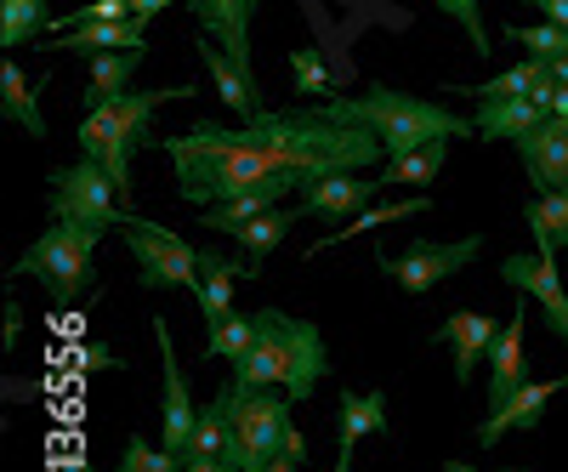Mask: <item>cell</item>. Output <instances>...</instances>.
Wrapping results in <instances>:
<instances>
[{"label":"cell","instance_id":"6da1fadb","mask_svg":"<svg viewBox=\"0 0 568 472\" xmlns=\"http://www.w3.org/2000/svg\"><path fill=\"white\" fill-rule=\"evenodd\" d=\"M171 154H273L302 171H369L387 165V149L369 125L336 120L329 109H291V114H256L245 125L194 120V131L165 137Z\"/></svg>","mask_w":568,"mask_h":472},{"label":"cell","instance_id":"7a4b0ae2","mask_svg":"<svg viewBox=\"0 0 568 472\" xmlns=\"http://www.w3.org/2000/svg\"><path fill=\"white\" fill-rule=\"evenodd\" d=\"M336 120H353V125H369L375 137H382L387 160L398 154H415L426 143H455V137H478V125H471L466 114L433 103V98H415V91H393V86H364L353 91V98H329L324 103Z\"/></svg>","mask_w":568,"mask_h":472},{"label":"cell","instance_id":"3957f363","mask_svg":"<svg viewBox=\"0 0 568 472\" xmlns=\"http://www.w3.org/2000/svg\"><path fill=\"white\" fill-rule=\"evenodd\" d=\"M262 330H256V348L245 359H233V388H284L291 393V404H307L324 382V337H318V324L307 319H291V313H278V308H256Z\"/></svg>","mask_w":568,"mask_h":472},{"label":"cell","instance_id":"277c9868","mask_svg":"<svg viewBox=\"0 0 568 472\" xmlns=\"http://www.w3.org/2000/svg\"><path fill=\"white\" fill-rule=\"evenodd\" d=\"M176 98H194L187 86H160V91H125V98H103V103H91L80 131H74V143L85 160H98L114 188H120V200H131V160L136 149L149 143V120L160 103H176Z\"/></svg>","mask_w":568,"mask_h":472},{"label":"cell","instance_id":"5b68a950","mask_svg":"<svg viewBox=\"0 0 568 472\" xmlns=\"http://www.w3.org/2000/svg\"><path fill=\"white\" fill-rule=\"evenodd\" d=\"M98 240H103L98 228L52 222V228H45L40 240L12 262V273L34 279L52 308H74L80 297H91V251H98Z\"/></svg>","mask_w":568,"mask_h":472},{"label":"cell","instance_id":"8992f818","mask_svg":"<svg viewBox=\"0 0 568 472\" xmlns=\"http://www.w3.org/2000/svg\"><path fill=\"white\" fill-rule=\"evenodd\" d=\"M216 399L227 410V450L222 455L240 466V472H267V461L284 444V428H291V393H284V388L245 393V388L227 382Z\"/></svg>","mask_w":568,"mask_h":472},{"label":"cell","instance_id":"52a82bcc","mask_svg":"<svg viewBox=\"0 0 568 472\" xmlns=\"http://www.w3.org/2000/svg\"><path fill=\"white\" fill-rule=\"evenodd\" d=\"M176 160V194L182 205H222V200H240L251 188L284 177V171H302L291 160H273V154H171Z\"/></svg>","mask_w":568,"mask_h":472},{"label":"cell","instance_id":"ba28073f","mask_svg":"<svg viewBox=\"0 0 568 472\" xmlns=\"http://www.w3.org/2000/svg\"><path fill=\"white\" fill-rule=\"evenodd\" d=\"M120 240L131 245V257H136V285L142 291H194L200 297V251L205 245H187L182 233H171V228H160V222H149V217H131L125 211V222H120Z\"/></svg>","mask_w":568,"mask_h":472},{"label":"cell","instance_id":"9c48e42d","mask_svg":"<svg viewBox=\"0 0 568 472\" xmlns=\"http://www.w3.org/2000/svg\"><path fill=\"white\" fill-rule=\"evenodd\" d=\"M45 182H52V188H45V211H52V222H80V228H98V233L125 222V200H120L114 177L98 160L80 154L74 165L52 171Z\"/></svg>","mask_w":568,"mask_h":472},{"label":"cell","instance_id":"30bf717a","mask_svg":"<svg viewBox=\"0 0 568 472\" xmlns=\"http://www.w3.org/2000/svg\"><path fill=\"white\" fill-rule=\"evenodd\" d=\"M478 251H484V233L455 240V245H409V251H398V257H382L375 268H382L404 297H426V291H438L449 273H460Z\"/></svg>","mask_w":568,"mask_h":472},{"label":"cell","instance_id":"8fae6325","mask_svg":"<svg viewBox=\"0 0 568 472\" xmlns=\"http://www.w3.org/2000/svg\"><path fill=\"white\" fill-rule=\"evenodd\" d=\"M154 342H160V364H165V410H160V444L176 455V461H194V399H187V382H182V364H176V342H171V324L154 319Z\"/></svg>","mask_w":568,"mask_h":472},{"label":"cell","instance_id":"7c38bea8","mask_svg":"<svg viewBox=\"0 0 568 472\" xmlns=\"http://www.w3.org/2000/svg\"><path fill=\"white\" fill-rule=\"evenodd\" d=\"M375 194H387L382 177L364 171H313L296 194V217H358L364 205H375Z\"/></svg>","mask_w":568,"mask_h":472},{"label":"cell","instance_id":"4fadbf2b","mask_svg":"<svg viewBox=\"0 0 568 472\" xmlns=\"http://www.w3.org/2000/svg\"><path fill=\"white\" fill-rule=\"evenodd\" d=\"M500 279H506L511 291H524V297L540 302L546 324L557 330V342L568 348V291H562V279H557V257H546V251H511L500 262Z\"/></svg>","mask_w":568,"mask_h":472},{"label":"cell","instance_id":"5bb4252c","mask_svg":"<svg viewBox=\"0 0 568 472\" xmlns=\"http://www.w3.org/2000/svg\"><path fill=\"white\" fill-rule=\"evenodd\" d=\"M517 160H524L535 194H557V188H568V120L551 114L529 137H517Z\"/></svg>","mask_w":568,"mask_h":472},{"label":"cell","instance_id":"9a60e30c","mask_svg":"<svg viewBox=\"0 0 568 472\" xmlns=\"http://www.w3.org/2000/svg\"><path fill=\"white\" fill-rule=\"evenodd\" d=\"M149 46V18H109V23H74V29H58L45 52H69V58H103V52H136Z\"/></svg>","mask_w":568,"mask_h":472},{"label":"cell","instance_id":"2e32d148","mask_svg":"<svg viewBox=\"0 0 568 472\" xmlns=\"http://www.w3.org/2000/svg\"><path fill=\"white\" fill-rule=\"evenodd\" d=\"M562 388H568V375H551V382H524V388H517V393L484 421V428H478V444L489 450V444H500L506 433H535L540 415H546V404H551Z\"/></svg>","mask_w":568,"mask_h":472},{"label":"cell","instance_id":"e0dca14e","mask_svg":"<svg viewBox=\"0 0 568 472\" xmlns=\"http://www.w3.org/2000/svg\"><path fill=\"white\" fill-rule=\"evenodd\" d=\"M495 337H500V319H489V313H449V319L433 330V342H444V348L455 353V388L471 382V370L489 359Z\"/></svg>","mask_w":568,"mask_h":472},{"label":"cell","instance_id":"ac0fdd59","mask_svg":"<svg viewBox=\"0 0 568 472\" xmlns=\"http://www.w3.org/2000/svg\"><path fill=\"white\" fill-rule=\"evenodd\" d=\"M524 330H529V313H524V308H511V319L500 324V337H495V348H489V410H500L517 388L529 382Z\"/></svg>","mask_w":568,"mask_h":472},{"label":"cell","instance_id":"d6986e66","mask_svg":"<svg viewBox=\"0 0 568 472\" xmlns=\"http://www.w3.org/2000/svg\"><path fill=\"white\" fill-rule=\"evenodd\" d=\"M200 18L205 34H216L227 46V58L251 74V18H256V0H187ZM256 80V74H251Z\"/></svg>","mask_w":568,"mask_h":472},{"label":"cell","instance_id":"ffe728a7","mask_svg":"<svg viewBox=\"0 0 568 472\" xmlns=\"http://www.w3.org/2000/svg\"><path fill=\"white\" fill-rule=\"evenodd\" d=\"M194 52H200V63L211 69V80H216V98H222L233 114H240V120L267 114V109H262V98H256V80H251L240 63L227 58V46H222L216 34H200V40H194Z\"/></svg>","mask_w":568,"mask_h":472},{"label":"cell","instance_id":"44dd1931","mask_svg":"<svg viewBox=\"0 0 568 472\" xmlns=\"http://www.w3.org/2000/svg\"><path fill=\"white\" fill-rule=\"evenodd\" d=\"M387 439L393 421H387V393H353L342 388L336 393V455H353L358 439Z\"/></svg>","mask_w":568,"mask_h":472},{"label":"cell","instance_id":"7402d4cb","mask_svg":"<svg viewBox=\"0 0 568 472\" xmlns=\"http://www.w3.org/2000/svg\"><path fill=\"white\" fill-rule=\"evenodd\" d=\"M200 313H205V324H216V319H227L233 313V291H240V279H256V268L245 262H233V257H222V251H200Z\"/></svg>","mask_w":568,"mask_h":472},{"label":"cell","instance_id":"603a6c76","mask_svg":"<svg viewBox=\"0 0 568 472\" xmlns=\"http://www.w3.org/2000/svg\"><path fill=\"white\" fill-rule=\"evenodd\" d=\"M551 109H540L535 98H506V103H478V114H471V125H478L484 143H500V137H529L535 125H546Z\"/></svg>","mask_w":568,"mask_h":472},{"label":"cell","instance_id":"cb8c5ba5","mask_svg":"<svg viewBox=\"0 0 568 472\" xmlns=\"http://www.w3.org/2000/svg\"><path fill=\"white\" fill-rule=\"evenodd\" d=\"M0 114H7L12 125H23L29 137H45V114H40V86L12 63V52H7V63H0Z\"/></svg>","mask_w":568,"mask_h":472},{"label":"cell","instance_id":"d4e9b609","mask_svg":"<svg viewBox=\"0 0 568 472\" xmlns=\"http://www.w3.org/2000/svg\"><path fill=\"white\" fill-rule=\"evenodd\" d=\"M142 58H149V46H136V52H103V58H85L91 69V86H85V109L103 103V98H125L131 74L142 69Z\"/></svg>","mask_w":568,"mask_h":472},{"label":"cell","instance_id":"484cf974","mask_svg":"<svg viewBox=\"0 0 568 472\" xmlns=\"http://www.w3.org/2000/svg\"><path fill=\"white\" fill-rule=\"evenodd\" d=\"M420 211H433V200L426 194H409V200H387V205H364L358 217H347V228H336L329 240H318L307 257H324L329 245H347V240H358V233H369V228H382V222H398V217H420Z\"/></svg>","mask_w":568,"mask_h":472},{"label":"cell","instance_id":"4316f807","mask_svg":"<svg viewBox=\"0 0 568 472\" xmlns=\"http://www.w3.org/2000/svg\"><path fill=\"white\" fill-rule=\"evenodd\" d=\"M524 222H529L535 245H540L546 257L568 251V188H557V194H535V200L524 205Z\"/></svg>","mask_w":568,"mask_h":472},{"label":"cell","instance_id":"83f0119b","mask_svg":"<svg viewBox=\"0 0 568 472\" xmlns=\"http://www.w3.org/2000/svg\"><path fill=\"white\" fill-rule=\"evenodd\" d=\"M546 80H551V63L546 58H524L517 69H506V74H495L484 86H460V91H471L478 103H506V98H535Z\"/></svg>","mask_w":568,"mask_h":472},{"label":"cell","instance_id":"f1b7e54d","mask_svg":"<svg viewBox=\"0 0 568 472\" xmlns=\"http://www.w3.org/2000/svg\"><path fill=\"white\" fill-rule=\"evenodd\" d=\"M302 217L296 211H262L256 222H245L240 233H233V240H240V251H245V262L256 268V279H262V262H267V251L273 245H284V233H291Z\"/></svg>","mask_w":568,"mask_h":472},{"label":"cell","instance_id":"f546056e","mask_svg":"<svg viewBox=\"0 0 568 472\" xmlns=\"http://www.w3.org/2000/svg\"><path fill=\"white\" fill-rule=\"evenodd\" d=\"M444 154H449V143H426V149H415V154L387 160L375 177H382V188H415V194H420V188L444 171Z\"/></svg>","mask_w":568,"mask_h":472},{"label":"cell","instance_id":"4dcf8cb0","mask_svg":"<svg viewBox=\"0 0 568 472\" xmlns=\"http://www.w3.org/2000/svg\"><path fill=\"white\" fill-rule=\"evenodd\" d=\"M45 23H52V0H0V46H29Z\"/></svg>","mask_w":568,"mask_h":472},{"label":"cell","instance_id":"1f68e13d","mask_svg":"<svg viewBox=\"0 0 568 472\" xmlns=\"http://www.w3.org/2000/svg\"><path fill=\"white\" fill-rule=\"evenodd\" d=\"M256 330L262 319L256 313H227L211 324V337H205V359H245L256 348Z\"/></svg>","mask_w":568,"mask_h":472},{"label":"cell","instance_id":"d6a6232c","mask_svg":"<svg viewBox=\"0 0 568 472\" xmlns=\"http://www.w3.org/2000/svg\"><path fill=\"white\" fill-rule=\"evenodd\" d=\"M511 34V46H529V58H568V29H557V23H517V29H506Z\"/></svg>","mask_w":568,"mask_h":472},{"label":"cell","instance_id":"836d02e7","mask_svg":"<svg viewBox=\"0 0 568 472\" xmlns=\"http://www.w3.org/2000/svg\"><path fill=\"white\" fill-rule=\"evenodd\" d=\"M114 472H182V461H176L165 444L154 450L142 433H131V439H125V455H120V466H114Z\"/></svg>","mask_w":568,"mask_h":472},{"label":"cell","instance_id":"e575fe53","mask_svg":"<svg viewBox=\"0 0 568 472\" xmlns=\"http://www.w3.org/2000/svg\"><path fill=\"white\" fill-rule=\"evenodd\" d=\"M438 12H449V18L466 29L471 58H489V52H495V46H489V29H484V0H438Z\"/></svg>","mask_w":568,"mask_h":472},{"label":"cell","instance_id":"d590c367","mask_svg":"<svg viewBox=\"0 0 568 472\" xmlns=\"http://www.w3.org/2000/svg\"><path fill=\"white\" fill-rule=\"evenodd\" d=\"M291 74H296V91H307V98H329V63L313 52V46H291Z\"/></svg>","mask_w":568,"mask_h":472},{"label":"cell","instance_id":"8d00e7d4","mask_svg":"<svg viewBox=\"0 0 568 472\" xmlns=\"http://www.w3.org/2000/svg\"><path fill=\"white\" fill-rule=\"evenodd\" d=\"M222 450H227V410L222 399H211L194 421V455H222Z\"/></svg>","mask_w":568,"mask_h":472},{"label":"cell","instance_id":"74e56055","mask_svg":"<svg viewBox=\"0 0 568 472\" xmlns=\"http://www.w3.org/2000/svg\"><path fill=\"white\" fill-rule=\"evenodd\" d=\"M23 337V308H18V297H7V324H0V348L12 353V342Z\"/></svg>","mask_w":568,"mask_h":472},{"label":"cell","instance_id":"f35d334b","mask_svg":"<svg viewBox=\"0 0 568 472\" xmlns=\"http://www.w3.org/2000/svg\"><path fill=\"white\" fill-rule=\"evenodd\" d=\"M278 455H284V461H296V466H307V439H302V428H296V421L284 428V444H278Z\"/></svg>","mask_w":568,"mask_h":472},{"label":"cell","instance_id":"ab89813d","mask_svg":"<svg viewBox=\"0 0 568 472\" xmlns=\"http://www.w3.org/2000/svg\"><path fill=\"white\" fill-rule=\"evenodd\" d=\"M182 472H240L227 455H194V461H182Z\"/></svg>","mask_w":568,"mask_h":472},{"label":"cell","instance_id":"60d3db41","mask_svg":"<svg viewBox=\"0 0 568 472\" xmlns=\"http://www.w3.org/2000/svg\"><path fill=\"white\" fill-rule=\"evenodd\" d=\"M540 18L557 23V29H568V0H540Z\"/></svg>","mask_w":568,"mask_h":472},{"label":"cell","instance_id":"b9f144b4","mask_svg":"<svg viewBox=\"0 0 568 472\" xmlns=\"http://www.w3.org/2000/svg\"><path fill=\"white\" fill-rule=\"evenodd\" d=\"M267 472H296V461H284V455H273V461H267Z\"/></svg>","mask_w":568,"mask_h":472},{"label":"cell","instance_id":"7bdbcfd3","mask_svg":"<svg viewBox=\"0 0 568 472\" xmlns=\"http://www.w3.org/2000/svg\"><path fill=\"white\" fill-rule=\"evenodd\" d=\"M329 472H353V455H336V461H329Z\"/></svg>","mask_w":568,"mask_h":472},{"label":"cell","instance_id":"ee69618b","mask_svg":"<svg viewBox=\"0 0 568 472\" xmlns=\"http://www.w3.org/2000/svg\"><path fill=\"white\" fill-rule=\"evenodd\" d=\"M444 472H478V466H466V461H444Z\"/></svg>","mask_w":568,"mask_h":472},{"label":"cell","instance_id":"f6af8a7d","mask_svg":"<svg viewBox=\"0 0 568 472\" xmlns=\"http://www.w3.org/2000/svg\"><path fill=\"white\" fill-rule=\"evenodd\" d=\"M500 472H529V466H500Z\"/></svg>","mask_w":568,"mask_h":472}]
</instances>
